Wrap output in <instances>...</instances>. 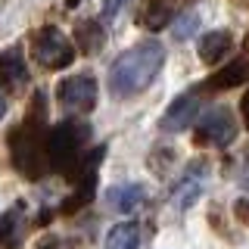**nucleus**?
I'll return each mask as SVG.
<instances>
[{
    "label": "nucleus",
    "instance_id": "nucleus-2",
    "mask_svg": "<svg viewBox=\"0 0 249 249\" xmlns=\"http://www.w3.org/2000/svg\"><path fill=\"white\" fill-rule=\"evenodd\" d=\"M31 115L19 128H13L10 134V153H13V165L22 178L37 181L50 162H47V124H44V93H35L31 100Z\"/></svg>",
    "mask_w": 249,
    "mask_h": 249
},
{
    "label": "nucleus",
    "instance_id": "nucleus-24",
    "mask_svg": "<svg viewBox=\"0 0 249 249\" xmlns=\"http://www.w3.org/2000/svg\"><path fill=\"white\" fill-rule=\"evenodd\" d=\"M243 187L249 190V165H246V171H243Z\"/></svg>",
    "mask_w": 249,
    "mask_h": 249
},
{
    "label": "nucleus",
    "instance_id": "nucleus-6",
    "mask_svg": "<svg viewBox=\"0 0 249 249\" xmlns=\"http://www.w3.org/2000/svg\"><path fill=\"white\" fill-rule=\"evenodd\" d=\"M56 100H59V106L75 109V112L93 109V103H97V81H93V75L81 72V75H72L66 81H59Z\"/></svg>",
    "mask_w": 249,
    "mask_h": 249
},
{
    "label": "nucleus",
    "instance_id": "nucleus-12",
    "mask_svg": "<svg viewBox=\"0 0 249 249\" xmlns=\"http://www.w3.org/2000/svg\"><path fill=\"white\" fill-rule=\"evenodd\" d=\"M143 196H146V190L140 184H115V187L106 190V206L112 209V212L128 215V212H134L137 206H143Z\"/></svg>",
    "mask_w": 249,
    "mask_h": 249
},
{
    "label": "nucleus",
    "instance_id": "nucleus-25",
    "mask_svg": "<svg viewBox=\"0 0 249 249\" xmlns=\"http://www.w3.org/2000/svg\"><path fill=\"white\" fill-rule=\"evenodd\" d=\"M246 56H249V37H246Z\"/></svg>",
    "mask_w": 249,
    "mask_h": 249
},
{
    "label": "nucleus",
    "instance_id": "nucleus-3",
    "mask_svg": "<svg viewBox=\"0 0 249 249\" xmlns=\"http://www.w3.org/2000/svg\"><path fill=\"white\" fill-rule=\"evenodd\" d=\"M90 140V128L84 122H59L53 128H47V162L59 175H78V168L84 165L81 153Z\"/></svg>",
    "mask_w": 249,
    "mask_h": 249
},
{
    "label": "nucleus",
    "instance_id": "nucleus-19",
    "mask_svg": "<svg viewBox=\"0 0 249 249\" xmlns=\"http://www.w3.org/2000/svg\"><path fill=\"white\" fill-rule=\"evenodd\" d=\"M128 3H131V0H103V19L112 22V19H115V16H119Z\"/></svg>",
    "mask_w": 249,
    "mask_h": 249
},
{
    "label": "nucleus",
    "instance_id": "nucleus-21",
    "mask_svg": "<svg viewBox=\"0 0 249 249\" xmlns=\"http://www.w3.org/2000/svg\"><path fill=\"white\" fill-rule=\"evenodd\" d=\"M240 109H243V122H246V128H249V90L243 93V100H240Z\"/></svg>",
    "mask_w": 249,
    "mask_h": 249
},
{
    "label": "nucleus",
    "instance_id": "nucleus-11",
    "mask_svg": "<svg viewBox=\"0 0 249 249\" xmlns=\"http://www.w3.org/2000/svg\"><path fill=\"white\" fill-rule=\"evenodd\" d=\"M25 233H28L25 202H13V206L0 215V246L3 249H19L25 243Z\"/></svg>",
    "mask_w": 249,
    "mask_h": 249
},
{
    "label": "nucleus",
    "instance_id": "nucleus-13",
    "mask_svg": "<svg viewBox=\"0 0 249 249\" xmlns=\"http://www.w3.org/2000/svg\"><path fill=\"white\" fill-rule=\"evenodd\" d=\"M178 3L181 0H146L143 10H140V25L150 31L165 28L168 22L178 19Z\"/></svg>",
    "mask_w": 249,
    "mask_h": 249
},
{
    "label": "nucleus",
    "instance_id": "nucleus-8",
    "mask_svg": "<svg viewBox=\"0 0 249 249\" xmlns=\"http://www.w3.org/2000/svg\"><path fill=\"white\" fill-rule=\"evenodd\" d=\"M103 146L100 150H93L90 156H88V162H84L81 168H78V187H75V193L69 196L66 202H62V212L66 215H72V212H78V209H84L88 202L93 199V193H97V165L103 162Z\"/></svg>",
    "mask_w": 249,
    "mask_h": 249
},
{
    "label": "nucleus",
    "instance_id": "nucleus-7",
    "mask_svg": "<svg viewBox=\"0 0 249 249\" xmlns=\"http://www.w3.org/2000/svg\"><path fill=\"white\" fill-rule=\"evenodd\" d=\"M199 109H202V90H187L181 97H175V103L168 106V112L162 115L159 128L168 131V134H178V131L190 128L193 122H199Z\"/></svg>",
    "mask_w": 249,
    "mask_h": 249
},
{
    "label": "nucleus",
    "instance_id": "nucleus-15",
    "mask_svg": "<svg viewBox=\"0 0 249 249\" xmlns=\"http://www.w3.org/2000/svg\"><path fill=\"white\" fill-rule=\"evenodd\" d=\"M231 47H233L231 31H209V35L199 37V59L215 66V62H221L231 53Z\"/></svg>",
    "mask_w": 249,
    "mask_h": 249
},
{
    "label": "nucleus",
    "instance_id": "nucleus-9",
    "mask_svg": "<svg viewBox=\"0 0 249 249\" xmlns=\"http://www.w3.org/2000/svg\"><path fill=\"white\" fill-rule=\"evenodd\" d=\"M206 171H209L206 162H193V165L184 171V178L175 184V190H171V202H175L181 212H187V209L202 196V190H206Z\"/></svg>",
    "mask_w": 249,
    "mask_h": 249
},
{
    "label": "nucleus",
    "instance_id": "nucleus-5",
    "mask_svg": "<svg viewBox=\"0 0 249 249\" xmlns=\"http://www.w3.org/2000/svg\"><path fill=\"white\" fill-rule=\"evenodd\" d=\"M196 146H231L237 140V119H233L231 109L215 106L196 122Z\"/></svg>",
    "mask_w": 249,
    "mask_h": 249
},
{
    "label": "nucleus",
    "instance_id": "nucleus-16",
    "mask_svg": "<svg viewBox=\"0 0 249 249\" xmlns=\"http://www.w3.org/2000/svg\"><path fill=\"white\" fill-rule=\"evenodd\" d=\"M103 44H106V35H103L100 19H81V22L75 25V47L84 53V56L97 53Z\"/></svg>",
    "mask_w": 249,
    "mask_h": 249
},
{
    "label": "nucleus",
    "instance_id": "nucleus-10",
    "mask_svg": "<svg viewBox=\"0 0 249 249\" xmlns=\"http://www.w3.org/2000/svg\"><path fill=\"white\" fill-rule=\"evenodd\" d=\"M31 81L28 75V66H25V56H22V47H6V50H0V84H3L6 90L19 93L25 90Z\"/></svg>",
    "mask_w": 249,
    "mask_h": 249
},
{
    "label": "nucleus",
    "instance_id": "nucleus-23",
    "mask_svg": "<svg viewBox=\"0 0 249 249\" xmlns=\"http://www.w3.org/2000/svg\"><path fill=\"white\" fill-rule=\"evenodd\" d=\"M3 115H6V100L0 97V119H3Z\"/></svg>",
    "mask_w": 249,
    "mask_h": 249
},
{
    "label": "nucleus",
    "instance_id": "nucleus-18",
    "mask_svg": "<svg viewBox=\"0 0 249 249\" xmlns=\"http://www.w3.org/2000/svg\"><path fill=\"white\" fill-rule=\"evenodd\" d=\"M196 28H199V16L196 13H184V16L175 19V37H178V41H187Z\"/></svg>",
    "mask_w": 249,
    "mask_h": 249
},
{
    "label": "nucleus",
    "instance_id": "nucleus-20",
    "mask_svg": "<svg viewBox=\"0 0 249 249\" xmlns=\"http://www.w3.org/2000/svg\"><path fill=\"white\" fill-rule=\"evenodd\" d=\"M233 215L240 224H249V199H237L233 202Z\"/></svg>",
    "mask_w": 249,
    "mask_h": 249
},
{
    "label": "nucleus",
    "instance_id": "nucleus-1",
    "mask_svg": "<svg viewBox=\"0 0 249 249\" xmlns=\"http://www.w3.org/2000/svg\"><path fill=\"white\" fill-rule=\"evenodd\" d=\"M165 66V47L159 41H140L122 53L119 59L109 66V90L112 97L128 100L134 93L146 90L153 84V78Z\"/></svg>",
    "mask_w": 249,
    "mask_h": 249
},
{
    "label": "nucleus",
    "instance_id": "nucleus-22",
    "mask_svg": "<svg viewBox=\"0 0 249 249\" xmlns=\"http://www.w3.org/2000/svg\"><path fill=\"white\" fill-rule=\"evenodd\" d=\"M37 249H59V240H56V237H44Z\"/></svg>",
    "mask_w": 249,
    "mask_h": 249
},
{
    "label": "nucleus",
    "instance_id": "nucleus-17",
    "mask_svg": "<svg viewBox=\"0 0 249 249\" xmlns=\"http://www.w3.org/2000/svg\"><path fill=\"white\" fill-rule=\"evenodd\" d=\"M106 249H140V224L122 221L106 233Z\"/></svg>",
    "mask_w": 249,
    "mask_h": 249
},
{
    "label": "nucleus",
    "instance_id": "nucleus-14",
    "mask_svg": "<svg viewBox=\"0 0 249 249\" xmlns=\"http://www.w3.org/2000/svg\"><path fill=\"white\" fill-rule=\"evenodd\" d=\"M240 81H249V56H237L231 59L221 72H215L209 78L206 90H221V88H237Z\"/></svg>",
    "mask_w": 249,
    "mask_h": 249
},
{
    "label": "nucleus",
    "instance_id": "nucleus-4",
    "mask_svg": "<svg viewBox=\"0 0 249 249\" xmlns=\"http://www.w3.org/2000/svg\"><path fill=\"white\" fill-rule=\"evenodd\" d=\"M75 50L78 47L69 41L56 25H44L41 31H35V37H31V56L41 62L44 69H50V72L72 66Z\"/></svg>",
    "mask_w": 249,
    "mask_h": 249
}]
</instances>
